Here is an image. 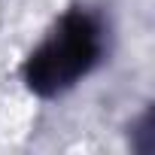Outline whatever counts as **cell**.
I'll return each instance as SVG.
<instances>
[{
	"instance_id": "2",
	"label": "cell",
	"mask_w": 155,
	"mask_h": 155,
	"mask_svg": "<svg viewBox=\"0 0 155 155\" xmlns=\"http://www.w3.org/2000/svg\"><path fill=\"white\" fill-rule=\"evenodd\" d=\"M131 140H134V149H137V152H152V146H155V134H152V110H146L143 119L134 125Z\"/></svg>"
},
{
	"instance_id": "1",
	"label": "cell",
	"mask_w": 155,
	"mask_h": 155,
	"mask_svg": "<svg viewBox=\"0 0 155 155\" xmlns=\"http://www.w3.org/2000/svg\"><path fill=\"white\" fill-rule=\"evenodd\" d=\"M104 55L101 18L88 9H70L55 31L25 61V82L40 97H55L73 88Z\"/></svg>"
}]
</instances>
